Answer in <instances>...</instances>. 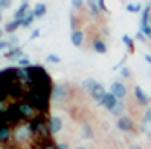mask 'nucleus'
Wrapping results in <instances>:
<instances>
[{"label":"nucleus","instance_id":"9","mask_svg":"<svg viewBox=\"0 0 151 149\" xmlns=\"http://www.w3.org/2000/svg\"><path fill=\"white\" fill-rule=\"evenodd\" d=\"M116 98H115V95H111V93H106V97L102 98V102H100V105H102V107H106L107 111H111L113 107H115V105H116Z\"/></svg>","mask_w":151,"mask_h":149},{"label":"nucleus","instance_id":"6","mask_svg":"<svg viewBox=\"0 0 151 149\" xmlns=\"http://www.w3.org/2000/svg\"><path fill=\"white\" fill-rule=\"evenodd\" d=\"M68 95H69V87L68 86H62V84H58V86H53V93H51V98L53 100H66L68 98Z\"/></svg>","mask_w":151,"mask_h":149},{"label":"nucleus","instance_id":"22","mask_svg":"<svg viewBox=\"0 0 151 149\" xmlns=\"http://www.w3.org/2000/svg\"><path fill=\"white\" fill-rule=\"evenodd\" d=\"M33 20H35V15H33V11H29V13L26 15V18L22 20V27H27L31 22H33Z\"/></svg>","mask_w":151,"mask_h":149},{"label":"nucleus","instance_id":"34","mask_svg":"<svg viewBox=\"0 0 151 149\" xmlns=\"http://www.w3.org/2000/svg\"><path fill=\"white\" fill-rule=\"evenodd\" d=\"M38 35H40V33H38V29H35V31H33V33H31V40H33V38H37Z\"/></svg>","mask_w":151,"mask_h":149},{"label":"nucleus","instance_id":"16","mask_svg":"<svg viewBox=\"0 0 151 149\" xmlns=\"http://www.w3.org/2000/svg\"><path fill=\"white\" fill-rule=\"evenodd\" d=\"M37 149H57V144L53 142V138H47V140H40V142H35Z\"/></svg>","mask_w":151,"mask_h":149},{"label":"nucleus","instance_id":"10","mask_svg":"<svg viewBox=\"0 0 151 149\" xmlns=\"http://www.w3.org/2000/svg\"><path fill=\"white\" fill-rule=\"evenodd\" d=\"M91 47L95 53H99V55H104V53H107V46H106V42L102 38H95L91 42Z\"/></svg>","mask_w":151,"mask_h":149},{"label":"nucleus","instance_id":"39","mask_svg":"<svg viewBox=\"0 0 151 149\" xmlns=\"http://www.w3.org/2000/svg\"><path fill=\"white\" fill-rule=\"evenodd\" d=\"M2 35H4V31H2V29H0V38H2Z\"/></svg>","mask_w":151,"mask_h":149},{"label":"nucleus","instance_id":"5","mask_svg":"<svg viewBox=\"0 0 151 149\" xmlns=\"http://www.w3.org/2000/svg\"><path fill=\"white\" fill-rule=\"evenodd\" d=\"M47 127H49L51 136H53V135H58V133L62 131V127H64L62 118H60V116H57V115H51L49 118H47Z\"/></svg>","mask_w":151,"mask_h":149},{"label":"nucleus","instance_id":"7","mask_svg":"<svg viewBox=\"0 0 151 149\" xmlns=\"http://www.w3.org/2000/svg\"><path fill=\"white\" fill-rule=\"evenodd\" d=\"M109 93L111 95H115V98L116 100H122V98H126V95H127V89H126V86L122 82H113L111 84V89H109Z\"/></svg>","mask_w":151,"mask_h":149},{"label":"nucleus","instance_id":"19","mask_svg":"<svg viewBox=\"0 0 151 149\" xmlns=\"http://www.w3.org/2000/svg\"><path fill=\"white\" fill-rule=\"evenodd\" d=\"M22 26V22L20 20H13V22H9V24H6V27H4V31L6 33H15V31Z\"/></svg>","mask_w":151,"mask_h":149},{"label":"nucleus","instance_id":"29","mask_svg":"<svg viewBox=\"0 0 151 149\" xmlns=\"http://www.w3.org/2000/svg\"><path fill=\"white\" fill-rule=\"evenodd\" d=\"M120 74H122L124 78H129V74H131V71H129L127 67H122V69H120Z\"/></svg>","mask_w":151,"mask_h":149},{"label":"nucleus","instance_id":"14","mask_svg":"<svg viewBox=\"0 0 151 149\" xmlns=\"http://www.w3.org/2000/svg\"><path fill=\"white\" fill-rule=\"evenodd\" d=\"M4 57L9 58V60H20L24 57V51H22V47H13V49H9Z\"/></svg>","mask_w":151,"mask_h":149},{"label":"nucleus","instance_id":"38","mask_svg":"<svg viewBox=\"0 0 151 149\" xmlns=\"http://www.w3.org/2000/svg\"><path fill=\"white\" fill-rule=\"evenodd\" d=\"M77 149H88V147H84V145H78V147H77Z\"/></svg>","mask_w":151,"mask_h":149},{"label":"nucleus","instance_id":"35","mask_svg":"<svg viewBox=\"0 0 151 149\" xmlns=\"http://www.w3.org/2000/svg\"><path fill=\"white\" fill-rule=\"evenodd\" d=\"M129 149H142V147H140L138 144H131V145H129Z\"/></svg>","mask_w":151,"mask_h":149},{"label":"nucleus","instance_id":"11","mask_svg":"<svg viewBox=\"0 0 151 149\" xmlns=\"http://www.w3.org/2000/svg\"><path fill=\"white\" fill-rule=\"evenodd\" d=\"M135 98H137V102L140 105H147L149 104V97L142 91V87H140V86H135Z\"/></svg>","mask_w":151,"mask_h":149},{"label":"nucleus","instance_id":"3","mask_svg":"<svg viewBox=\"0 0 151 149\" xmlns=\"http://www.w3.org/2000/svg\"><path fill=\"white\" fill-rule=\"evenodd\" d=\"M13 140V125H9L6 120L0 122V145H6Z\"/></svg>","mask_w":151,"mask_h":149},{"label":"nucleus","instance_id":"8","mask_svg":"<svg viewBox=\"0 0 151 149\" xmlns=\"http://www.w3.org/2000/svg\"><path fill=\"white\" fill-rule=\"evenodd\" d=\"M89 93H91V98H93L95 102H99V104H100L102 98L106 97V87L102 86V84H96V86H95Z\"/></svg>","mask_w":151,"mask_h":149},{"label":"nucleus","instance_id":"15","mask_svg":"<svg viewBox=\"0 0 151 149\" xmlns=\"http://www.w3.org/2000/svg\"><path fill=\"white\" fill-rule=\"evenodd\" d=\"M86 6H88V9H89V15L91 16H99L102 11H100V7H99V2L96 0H88L86 2Z\"/></svg>","mask_w":151,"mask_h":149},{"label":"nucleus","instance_id":"27","mask_svg":"<svg viewBox=\"0 0 151 149\" xmlns=\"http://www.w3.org/2000/svg\"><path fill=\"white\" fill-rule=\"evenodd\" d=\"M47 62H51V64H58L60 62V57H57V55H47Z\"/></svg>","mask_w":151,"mask_h":149},{"label":"nucleus","instance_id":"24","mask_svg":"<svg viewBox=\"0 0 151 149\" xmlns=\"http://www.w3.org/2000/svg\"><path fill=\"white\" fill-rule=\"evenodd\" d=\"M142 120H144V124H149V125H151V107H147V109L144 111Z\"/></svg>","mask_w":151,"mask_h":149},{"label":"nucleus","instance_id":"37","mask_svg":"<svg viewBox=\"0 0 151 149\" xmlns=\"http://www.w3.org/2000/svg\"><path fill=\"white\" fill-rule=\"evenodd\" d=\"M0 22H2V7H0Z\"/></svg>","mask_w":151,"mask_h":149},{"label":"nucleus","instance_id":"32","mask_svg":"<svg viewBox=\"0 0 151 149\" xmlns=\"http://www.w3.org/2000/svg\"><path fill=\"white\" fill-rule=\"evenodd\" d=\"M7 46H9V42H6V40H0V51H4Z\"/></svg>","mask_w":151,"mask_h":149},{"label":"nucleus","instance_id":"33","mask_svg":"<svg viewBox=\"0 0 151 149\" xmlns=\"http://www.w3.org/2000/svg\"><path fill=\"white\" fill-rule=\"evenodd\" d=\"M57 149H69V145L64 144V142H58V144H57Z\"/></svg>","mask_w":151,"mask_h":149},{"label":"nucleus","instance_id":"36","mask_svg":"<svg viewBox=\"0 0 151 149\" xmlns=\"http://www.w3.org/2000/svg\"><path fill=\"white\" fill-rule=\"evenodd\" d=\"M146 62H147V64H151V55H146Z\"/></svg>","mask_w":151,"mask_h":149},{"label":"nucleus","instance_id":"25","mask_svg":"<svg viewBox=\"0 0 151 149\" xmlns=\"http://www.w3.org/2000/svg\"><path fill=\"white\" fill-rule=\"evenodd\" d=\"M71 6L78 11V9H82V7H84V0H71Z\"/></svg>","mask_w":151,"mask_h":149},{"label":"nucleus","instance_id":"21","mask_svg":"<svg viewBox=\"0 0 151 149\" xmlns=\"http://www.w3.org/2000/svg\"><path fill=\"white\" fill-rule=\"evenodd\" d=\"M96 84H99V82H96L95 78H86V80L82 82V86H84L86 89H88V91H91V89H93V87L96 86Z\"/></svg>","mask_w":151,"mask_h":149},{"label":"nucleus","instance_id":"20","mask_svg":"<svg viewBox=\"0 0 151 149\" xmlns=\"http://www.w3.org/2000/svg\"><path fill=\"white\" fill-rule=\"evenodd\" d=\"M122 42L127 46L129 53H133V51H135V40H133L131 37H129V35H124V37H122Z\"/></svg>","mask_w":151,"mask_h":149},{"label":"nucleus","instance_id":"2","mask_svg":"<svg viewBox=\"0 0 151 149\" xmlns=\"http://www.w3.org/2000/svg\"><path fill=\"white\" fill-rule=\"evenodd\" d=\"M18 104V111H20V115H22V118H24V122H29V120H33L35 116L38 115L37 113V109L31 105L29 102H26V100H20V102H17Z\"/></svg>","mask_w":151,"mask_h":149},{"label":"nucleus","instance_id":"28","mask_svg":"<svg viewBox=\"0 0 151 149\" xmlns=\"http://www.w3.org/2000/svg\"><path fill=\"white\" fill-rule=\"evenodd\" d=\"M18 66H22V67H29V60L26 58V57H22L18 60Z\"/></svg>","mask_w":151,"mask_h":149},{"label":"nucleus","instance_id":"23","mask_svg":"<svg viewBox=\"0 0 151 149\" xmlns=\"http://www.w3.org/2000/svg\"><path fill=\"white\" fill-rule=\"evenodd\" d=\"M126 9H127L129 13H138L140 9H142V6H140V4H127Z\"/></svg>","mask_w":151,"mask_h":149},{"label":"nucleus","instance_id":"1","mask_svg":"<svg viewBox=\"0 0 151 149\" xmlns=\"http://www.w3.org/2000/svg\"><path fill=\"white\" fill-rule=\"evenodd\" d=\"M13 140L15 144H24V142H29V140H33V136H31V131H29V127L27 125H22V124H18L13 127Z\"/></svg>","mask_w":151,"mask_h":149},{"label":"nucleus","instance_id":"4","mask_svg":"<svg viewBox=\"0 0 151 149\" xmlns=\"http://www.w3.org/2000/svg\"><path fill=\"white\" fill-rule=\"evenodd\" d=\"M116 127L124 133H133L135 131V122L133 118H129V116H120V118H116Z\"/></svg>","mask_w":151,"mask_h":149},{"label":"nucleus","instance_id":"30","mask_svg":"<svg viewBox=\"0 0 151 149\" xmlns=\"http://www.w3.org/2000/svg\"><path fill=\"white\" fill-rule=\"evenodd\" d=\"M11 6V0H0V7H9Z\"/></svg>","mask_w":151,"mask_h":149},{"label":"nucleus","instance_id":"26","mask_svg":"<svg viewBox=\"0 0 151 149\" xmlns=\"http://www.w3.org/2000/svg\"><path fill=\"white\" fill-rule=\"evenodd\" d=\"M0 149H20V145L15 144V142H9V144H6V145H0Z\"/></svg>","mask_w":151,"mask_h":149},{"label":"nucleus","instance_id":"40","mask_svg":"<svg viewBox=\"0 0 151 149\" xmlns=\"http://www.w3.org/2000/svg\"><path fill=\"white\" fill-rule=\"evenodd\" d=\"M147 40H151V33H149V37H147Z\"/></svg>","mask_w":151,"mask_h":149},{"label":"nucleus","instance_id":"31","mask_svg":"<svg viewBox=\"0 0 151 149\" xmlns=\"http://www.w3.org/2000/svg\"><path fill=\"white\" fill-rule=\"evenodd\" d=\"M146 38H147V37L142 33V31H140V33H137V40H140V42H146Z\"/></svg>","mask_w":151,"mask_h":149},{"label":"nucleus","instance_id":"12","mask_svg":"<svg viewBox=\"0 0 151 149\" xmlns=\"http://www.w3.org/2000/svg\"><path fill=\"white\" fill-rule=\"evenodd\" d=\"M71 44L77 46V47H80L84 44V31L82 29H75L71 33Z\"/></svg>","mask_w":151,"mask_h":149},{"label":"nucleus","instance_id":"18","mask_svg":"<svg viewBox=\"0 0 151 149\" xmlns=\"http://www.w3.org/2000/svg\"><path fill=\"white\" fill-rule=\"evenodd\" d=\"M124 109H126V107H124V102L118 100L116 105L111 109V115H115V116H118V118H120V116H124Z\"/></svg>","mask_w":151,"mask_h":149},{"label":"nucleus","instance_id":"13","mask_svg":"<svg viewBox=\"0 0 151 149\" xmlns=\"http://www.w3.org/2000/svg\"><path fill=\"white\" fill-rule=\"evenodd\" d=\"M29 13V6H27V2L24 0L22 2V6H20L17 11H15V20H20V22H22V20L26 18V15Z\"/></svg>","mask_w":151,"mask_h":149},{"label":"nucleus","instance_id":"17","mask_svg":"<svg viewBox=\"0 0 151 149\" xmlns=\"http://www.w3.org/2000/svg\"><path fill=\"white\" fill-rule=\"evenodd\" d=\"M31 11H33L35 18H40V16H44V15H46V11H47V6H46V4H37L33 9H31Z\"/></svg>","mask_w":151,"mask_h":149}]
</instances>
